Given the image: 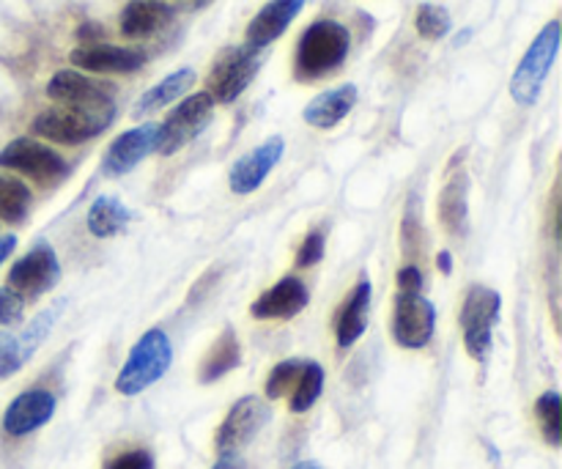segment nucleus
Here are the masks:
<instances>
[{
	"label": "nucleus",
	"mask_w": 562,
	"mask_h": 469,
	"mask_svg": "<svg viewBox=\"0 0 562 469\" xmlns=\"http://www.w3.org/2000/svg\"><path fill=\"white\" fill-rule=\"evenodd\" d=\"M349 49V27L335 20L313 22L296 44V75L302 80H316V77L329 75L344 64Z\"/></svg>",
	"instance_id": "obj_1"
},
{
	"label": "nucleus",
	"mask_w": 562,
	"mask_h": 469,
	"mask_svg": "<svg viewBox=\"0 0 562 469\" xmlns=\"http://www.w3.org/2000/svg\"><path fill=\"white\" fill-rule=\"evenodd\" d=\"M115 119V104L110 108H53L44 110L33 119L31 132L44 141L60 143V146H77L91 137L102 135Z\"/></svg>",
	"instance_id": "obj_2"
},
{
	"label": "nucleus",
	"mask_w": 562,
	"mask_h": 469,
	"mask_svg": "<svg viewBox=\"0 0 562 469\" xmlns=\"http://www.w3.org/2000/svg\"><path fill=\"white\" fill-rule=\"evenodd\" d=\"M170 362H173V346L170 338L162 330H148L146 335H140L135 346L130 349L124 368L115 377V390L121 395H140L143 390H148L151 384H157L159 379L168 373Z\"/></svg>",
	"instance_id": "obj_3"
},
{
	"label": "nucleus",
	"mask_w": 562,
	"mask_h": 469,
	"mask_svg": "<svg viewBox=\"0 0 562 469\" xmlns=\"http://www.w3.org/2000/svg\"><path fill=\"white\" fill-rule=\"evenodd\" d=\"M560 49V22L552 20L536 38H532L530 49L525 53L521 64L516 66L514 80H510V97L519 104L530 108L538 102L547 82L549 71H552L554 58Z\"/></svg>",
	"instance_id": "obj_4"
},
{
	"label": "nucleus",
	"mask_w": 562,
	"mask_h": 469,
	"mask_svg": "<svg viewBox=\"0 0 562 469\" xmlns=\"http://www.w3.org/2000/svg\"><path fill=\"white\" fill-rule=\"evenodd\" d=\"M499 308H503V297L488 286H475L467 294L464 308H461V330H464L467 351L475 360H486L492 351V333L494 322L499 319Z\"/></svg>",
	"instance_id": "obj_5"
},
{
	"label": "nucleus",
	"mask_w": 562,
	"mask_h": 469,
	"mask_svg": "<svg viewBox=\"0 0 562 469\" xmlns=\"http://www.w3.org/2000/svg\"><path fill=\"white\" fill-rule=\"evenodd\" d=\"M0 168L16 170V174L27 176V179L38 181V185H55V181L66 179L69 165L44 143L33 141V137H16L9 146L0 152Z\"/></svg>",
	"instance_id": "obj_6"
},
{
	"label": "nucleus",
	"mask_w": 562,
	"mask_h": 469,
	"mask_svg": "<svg viewBox=\"0 0 562 469\" xmlns=\"http://www.w3.org/2000/svg\"><path fill=\"white\" fill-rule=\"evenodd\" d=\"M258 71V49L256 47H234L225 49L217 60H214L212 71L206 80V93L220 104H231L247 91Z\"/></svg>",
	"instance_id": "obj_7"
},
{
	"label": "nucleus",
	"mask_w": 562,
	"mask_h": 469,
	"mask_svg": "<svg viewBox=\"0 0 562 469\" xmlns=\"http://www.w3.org/2000/svg\"><path fill=\"white\" fill-rule=\"evenodd\" d=\"M214 104L217 102H214L206 91L187 97L184 102H181L179 108H176L162 124H159L157 152L165 154V157L181 152L192 137H198L203 130H206V124L212 121Z\"/></svg>",
	"instance_id": "obj_8"
},
{
	"label": "nucleus",
	"mask_w": 562,
	"mask_h": 469,
	"mask_svg": "<svg viewBox=\"0 0 562 469\" xmlns=\"http://www.w3.org/2000/svg\"><path fill=\"white\" fill-rule=\"evenodd\" d=\"M437 330V308L420 291H401L393 313V338L404 349H423Z\"/></svg>",
	"instance_id": "obj_9"
},
{
	"label": "nucleus",
	"mask_w": 562,
	"mask_h": 469,
	"mask_svg": "<svg viewBox=\"0 0 562 469\" xmlns=\"http://www.w3.org/2000/svg\"><path fill=\"white\" fill-rule=\"evenodd\" d=\"M269 417H272V410L258 395H245V399L236 401L228 410V415H225V421L220 423L217 434H214L217 454H239L267 426Z\"/></svg>",
	"instance_id": "obj_10"
},
{
	"label": "nucleus",
	"mask_w": 562,
	"mask_h": 469,
	"mask_svg": "<svg viewBox=\"0 0 562 469\" xmlns=\"http://www.w3.org/2000/svg\"><path fill=\"white\" fill-rule=\"evenodd\" d=\"M60 278V264L53 247L38 245L9 269V289L22 297H38L53 289Z\"/></svg>",
	"instance_id": "obj_11"
},
{
	"label": "nucleus",
	"mask_w": 562,
	"mask_h": 469,
	"mask_svg": "<svg viewBox=\"0 0 562 469\" xmlns=\"http://www.w3.org/2000/svg\"><path fill=\"white\" fill-rule=\"evenodd\" d=\"M47 97L69 108H110L113 104V86L82 71L64 69L55 71L47 82Z\"/></svg>",
	"instance_id": "obj_12"
},
{
	"label": "nucleus",
	"mask_w": 562,
	"mask_h": 469,
	"mask_svg": "<svg viewBox=\"0 0 562 469\" xmlns=\"http://www.w3.org/2000/svg\"><path fill=\"white\" fill-rule=\"evenodd\" d=\"M159 146V124L146 121V124L135 126V130L124 132L110 143L108 154H104L102 170L108 176H124L135 170L148 154L157 152Z\"/></svg>",
	"instance_id": "obj_13"
},
{
	"label": "nucleus",
	"mask_w": 562,
	"mask_h": 469,
	"mask_svg": "<svg viewBox=\"0 0 562 469\" xmlns=\"http://www.w3.org/2000/svg\"><path fill=\"white\" fill-rule=\"evenodd\" d=\"M71 64L80 71H97V75H132L146 64V53L132 47H115V44L93 42L80 44L71 49Z\"/></svg>",
	"instance_id": "obj_14"
},
{
	"label": "nucleus",
	"mask_w": 562,
	"mask_h": 469,
	"mask_svg": "<svg viewBox=\"0 0 562 469\" xmlns=\"http://www.w3.org/2000/svg\"><path fill=\"white\" fill-rule=\"evenodd\" d=\"M283 152H285L283 137L274 135L269 137L267 143H261L258 148L247 152L241 159H236V165L231 168V176H228L231 190H234L236 196H250V192H256L258 187L267 181V176L272 174L274 165L280 163Z\"/></svg>",
	"instance_id": "obj_15"
},
{
	"label": "nucleus",
	"mask_w": 562,
	"mask_h": 469,
	"mask_svg": "<svg viewBox=\"0 0 562 469\" xmlns=\"http://www.w3.org/2000/svg\"><path fill=\"white\" fill-rule=\"evenodd\" d=\"M311 302L307 286L300 278L289 275V278L278 280L272 289L263 291L256 302L250 305V316L258 322H289V319L300 316Z\"/></svg>",
	"instance_id": "obj_16"
},
{
	"label": "nucleus",
	"mask_w": 562,
	"mask_h": 469,
	"mask_svg": "<svg viewBox=\"0 0 562 469\" xmlns=\"http://www.w3.org/2000/svg\"><path fill=\"white\" fill-rule=\"evenodd\" d=\"M55 415V395L49 390H25L9 404L3 415V432L9 437H27Z\"/></svg>",
	"instance_id": "obj_17"
},
{
	"label": "nucleus",
	"mask_w": 562,
	"mask_h": 469,
	"mask_svg": "<svg viewBox=\"0 0 562 469\" xmlns=\"http://www.w3.org/2000/svg\"><path fill=\"white\" fill-rule=\"evenodd\" d=\"M305 3L307 0H269V3L252 16L250 25H247V44L256 49H263L272 42H278V38L289 31V25L296 20V14H300Z\"/></svg>",
	"instance_id": "obj_18"
},
{
	"label": "nucleus",
	"mask_w": 562,
	"mask_h": 469,
	"mask_svg": "<svg viewBox=\"0 0 562 469\" xmlns=\"http://www.w3.org/2000/svg\"><path fill=\"white\" fill-rule=\"evenodd\" d=\"M173 20V9L162 0H130L121 11V36L126 38H146L162 31Z\"/></svg>",
	"instance_id": "obj_19"
},
{
	"label": "nucleus",
	"mask_w": 562,
	"mask_h": 469,
	"mask_svg": "<svg viewBox=\"0 0 562 469\" xmlns=\"http://www.w3.org/2000/svg\"><path fill=\"white\" fill-rule=\"evenodd\" d=\"M355 104L357 86L346 82V86L333 88V91L318 93V97L305 108L302 119H305V124L316 126V130H333V126H338L340 121L355 110Z\"/></svg>",
	"instance_id": "obj_20"
},
{
	"label": "nucleus",
	"mask_w": 562,
	"mask_h": 469,
	"mask_svg": "<svg viewBox=\"0 0 562 469\" xmlns=\"http://www.w3.org/2000/svg\"><path fill=\"white\" fill-rule=\"evenodd\" d=\"M368 311H371V283L360 280L349 300L340 305L338 322H335V335H338L340 349H349L366 335L368 330Z\"/></svg>",
	"instance_id": "obj_21"
},
{
	"label": "nucleus",
	"mask_w": 562,
	"mask_h": 469,
	"mask_svg": "<svg viewBox=\"0 0 562 469\" xmlns=\"http://www.w3.org/2000/svg\"><path fill=\"white\" fill-rule=\"evenodd\" d=\"M239 366H241V344L239 338H236L234 330H225V333L214 340L212 349L206 351V357H203L201 368H198V379H201L203 384H212Z\"/></svg>",
	"instance_id": "obj_22"
},
{
	"label": "nucleus",
	"mask_w": 562,
	"mask_h": 469,
	"mask_svg": "<svg viewBox=\"0 0 562 469\" xmlns=\"http://www.w3.org/2000/svg\"><path fill=\"white\" fill-rule=\"evenodd\" d=\"M467 192H470L467 174H456L453 179L445 185L442 196H439V223H442V228L453 236L467 234V214H470Z\"/></svg>",
	"instance_id": "obj_23"
},
{
	"label": "nucleus",
	"mask_w": 562,
	"mask_h": 469,
	"mask_svg": "<svg viewBox=\"0 0 562 469\" xmlns=\"http://www.w3.org/2000/svg\"><path fill=\"white\" fill-rule=\"evenodd\" d=\"M195 82V71L192 69H179L173 75L165 77L162 82H157L154 88H148L135 104V115H148V113H157V110L168 108L170 102H176L179 97H184L187 91L192 88Z\"/></svg>",
	"instance_id": "obj_24"
},
{
	"label": "nucleus",
	"mask_w": 562,
	"mask_h": 469,
	"mask_svg": "<svg viewBox=\"0 0 562 469\" xmlns=\"http://www.w3.org/2000/svg\"><path fill=\"white\" fill-rule=\"evenodd\" d=\"M132 212L119 201V198L102 196L91 203L88 209V231H91L97 239H110V236H119L121 231L130 225Z\"/></svg>",
	"instance_id": "obj_25"
},
{
	"label": "nucleus",
	"mask_w": 562,
	"mask_h": 469,
	"mask_svg": "<svg viewBox=\"0 0 562 469\" xmlns=\"http://www.w3.org/2000/svg\"><path fill=\"white\" fill-rule=\"evenodd\" d=\"M31 190L25 181L14 179V176L0 174V220L5 223H22L31 212Z\"/></svg>",
	"instance_id": "obj_26"
},
{
	"label": "nucleus",
	"mask_w": 562,
	"mask_h": 469,
	"mask_svg": "<svg viewBox=\"0 0 562 469\" xmlns=\"http://www.w3.org/2000/svg\"><path fill=\"white\" fill-rule=\"evenodd\" d=\"M322 390H324V368L318 366V362L305 360L300 379H296L294 390H291V412L302 415V412L313 410V404L322 399Z\"/></svg>",
	"instance_id": "obj_27"
},
{
	"label": "nucleus",
	"mask_w": 562,
	"mask_h": 469,
	"mask_svg": "<svg viewBox=\"0 0 562 469\" xmlns=\"http://www.w3.org/2000/svg\"><path fill=\"white\" fill-rule=\"evenodd\" d=\"M536 415H538V426H541V434L547 437V443L552 445V448H560V443H562L560 393H554V390L543 393L536 404Z\"/></svg>",
	"instance_id": "obj_28"
},
{
	"label": "nucleus",
	"mask_w": 562,
	"mask_h": 469,
	"mask_svg": "<svg viewBox=\"0 0 562 469\" xmlns=\"http://www.w3.org/2000/svg\"><path fill=\"white\" fill-rule=\"evenodd\" d=\"M415 27L426 42H439L442 36H448L453 25H450L448 9H442V5L437 3H423L420 9H417Z\"/></svg>",
	"instance_id": "obj_29"
},
{
	"label": "nucleus",
	"mask_w": 562,
	"mask_h": 469,
	"mask_svg": "<svg viewBox=\"0 0 562 469\" xmlns=\"http://www.w3.org/2000/svg\"><path fill=\"white\" fill-rule=\"evenodd\" d=\"M302 366H305V360H296V357L294 360L278 362L267 379V399L274 401V399H283L285 393H291L296 384V379H300Z\"/></svg>",
	"instance_id": "obj_30"
},
{
	"label": "nucleus",
	"mask_w": 562,
	"mask_h": 469,
	"mask_svg": "<svg viewBox=\"0 0 562 469\" xmlns=\"http://www.w3.org/2000/svg\"><path fill=\"white\" fill-rule=\"evenodd\" d=\"M27 351L22 346L20 335L0 333V382H5L9 377H14L22 366L27 362Z\"/></svg>",
	"instance_id": "obj_31"
},
{
	"label": "nucleus",
	"mask_w": 562,
	"mask_h": 469,
	"mask_svg": "<svg viewBox=\"0 0 562 469\" xmlns=\"http://www.w3.org/2000/svg\"><path fill=\"white\" fill-rule=\"evenodd\" d=\"M58 313H60L58 305L47 308V311H44V313H38L36 322L27 324L25 333L20 335V340H22V346H25L27 355H33V351H36L38 346L44 344V338H47L49 330H53V324H55V319H58Z\"/></svg>",
	"instance_id": "obj_32"
},
{
	"label": "nucleus",
	"mask_w": 562,
	"mask_h": 469,
	"mask_svg": "<svg viewBox=\"0 0 562 469\" xmlns=\"http://www.w3.org/2000/svg\"><path fill=\"white\" fill-rule=\"evenodd\" d=\"M22 311H25V297L16 294L14 289H0V327L20 324Z\"/></svg>",
	"instance_id": "obj_33"
},
{
	"label": "nucleus",
	"mask_w": 562,
	"mask_h": 469,
	"mask_svg": "<svg viewBox=\"0 0 562 469\" xmlns=\"http://www.w3.org/2000/svg\"><path fill=\"white\" fill-rule=\"evenodd\" d=\"M322 258H324V234L322 231H311V234L302 239L300 253H296V267L300 269L316 267Z\"/></svg>",
	"instance_id": "obj_34"
},
{
	"label": "nucleus",
	"mask_w": 562,
	"mask_h": 469,
	"mask_svg": "<svg viewBox=\"0 0 562 469\" xmlns=\"http://www.w3.org/2000/svg\"><path fill=\"white\" fill-rule=\"evenodd\" d=\"M108 469H154V456L148 450H126V454L115 456Z\"/></svg>",
	"instance_id": "obj_35"
},
{
	"label": "nucleus",
	"mask_w": 562,
	"mask_h": 469,
	"mask_svg": "<svg viewBox=\"0 0 562 469\" xmlns=\"http://www.w3.org/2000/svg\"><path fill=\"white\" fill-rule=\"evenodd\" d=\"M398 289L401 291H423V275L417 267H404L398 272Z\"/></svg>",
	"instance_id": "obj_36"
},
{
	"label": "nucleus",
	"mask_w": 562,
	"mask_h": 469,
	"mask_svg": "<svg viewBox=\"0 0 562 469\" xmlns=\"http://www.w3.org/2000/svg\"><path fill=\"white\" fill-rule=\"evenodd\" d=\"M212 469H247L245 461L239 459V454H220L217 465H214Z\"/></svg>",
	"instance_id": "obj_37"
},
{
	"label": "nucleus",
	"mask_w": 562,
	"mask_h": 469,
	"mask_svg": "<svg viewBox=\"0 0 562 469\" xmlns=\"http://www.w3.org/2000/svg\"><path fill=\"white\" fill-rule=\"evenodd\" d=\"M14 247H16V236L14 234H9V236H3V239H0V267H3L5 258L14 253Z\"/></svg>",
	"instance_id": "obj_38"
},
{
	"label": "nucleus",
	"mask_w": 562,
	"mask_h": 469,
	"mask_svg": "<svg viewBox=\"0 0 562 469\" xmlns=\"http://www.w3.org/2000/svg\"><path fill=\"white\" fill-rule=\"evenodd\" d=\"M437 267H439V272H442V275H450V269H453V256H450L448 250H442L437 256Z\"/></svg>",
	"instance_id": "obj_39"
},
{
	"label": "nucleus",
	"mask_w": 562,
	"mask_h": 469,
	"mask_svg": "<svg viewBox=\"0 0 562 469\" xmlns=\"http://www.w3.org/2000/svg\"><path fill=\"white\" fill-rule=\"evenodd\" d=\"M97 36H104V31H99L97 25H82L80 31H77V38H86L88 44H91V38H97Z\"/></svg>",
	"instance_id": "obj_40"
},
{
	"label": "nucleus",
	"mask_w": 562,
	"mask_h": 469,
	"mask_svg": "<svg viewBox=\"0 0 562 469\" xmlns=\"http://www.w3.org/2000/svg\"><path fill=\"white\" fill-rule=\"evenodd\" d=\"M291 469H324L318 461H300V465H294Z\"/></svg>",
	"instance_id": "obj_41"
}]
</instances>
